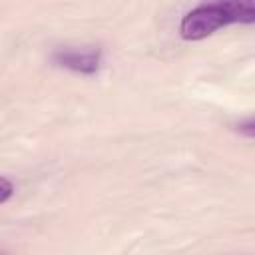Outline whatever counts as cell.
Here are the masks:
<instances>
[{
    "label": "cell",
    "instance_id": "1",
    "mask_svg": "<svg viewBox=\"0 0 255 255\" xmlns=\"http://www.w3.org/2000/svg\"><path fill=\"white\" fill-rule=\"evenodd\" d=\"M231 24H255V0H203L179 22V36L195 42Z\"/></svg>",
    "mask_w": 255,
    "mask_h": 255
},
{
    "label": "cell",
    "instance_id": "2",
    "mask_svg": "<svg viewBox=\"0 0 255 255\" xmlns=\"http://www.w3.org/2000/svg\"><path fill=\"white\" fill-rule=\"evenodd\" d=\"M104 60V54L100 48H92V50H74V48H62L56 50L52 54V62L60 68L72 70L76 74H84V76H92L100 70Z\"/></svg>",
    "mask_w": 255,
    "mask_h": 255
},
{
    "label": "cell",
    "instance_id": "3",
    "mask_svg": "<svg viewBox=\"0 0 255 255\" xmlns=\"http://www.w3.org/2000/svg\"><path fill=\"white\" fill-rule=\"evenodd\" d=\"M235 131H237L239 135H243V137L255 139V116H251V118L239 122V124L235 126Z\"/></svg>",
    "mask_w": 255,
    "mask_h": 255
},
{
    "label": "cell",
    "instance_id": "4",
    "mask_svg": "<svg viewBox=\"0 0 255 255\" xmlns=\"http://www.w3.org/2000/svg\"><path fill=\"white\" fill-rule=\"evenodd\" d=\"M0 203H6L12 195H14V191H16V187H14V183L8 179V177H2L0 179Z\"/></svg>",
    "mask_w": 255,
    "mask_h": 255
}]
</instances>
